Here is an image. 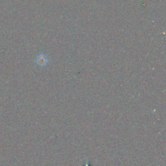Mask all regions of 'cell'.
Listing matches in <instances>:
<instances>
[{
    "mask_svg": "<svg viewBox=\"0 0 166 166\" xmlns=\"http://www.w3.org/2000/svg\"><path fill=\"white\" fill-rule=\"evenodd\" d=\"M36 61H37V63H38L39 65L43 66L47 63V61H48V60H47V58L45 55H40L37 57Z\"/></svg>",
    "mask_w": 166,
    "mask_h": 166,
    "instance_id": "6da1fadb",
    "label": "cell"
}]
</instances>
